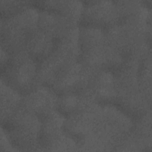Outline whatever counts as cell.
<instances>
[{
    "instance_id": "277c9868",
    "label": "cell",
    "mask_w": 152,
    "mask_h": 152,
    "mask_svg": "<svg viewBox=\"0 0 152 152\" xmlns=\"http://www.w3.org/2000/svg\"><path fill=\"white\" fill-rule=\"evenodd\" d=\"M76 23L56 12L46 10L39 12L38 28L59 40L69 34L75 27Z\"/></svg>"
},
{
    "instance_id": "5b68a950",
    "label": "cell",
    "mask_w": 152,
    "mask_h": 152,
    "mask_svg": "<svg viewBox=\"0 0 152 152\" xmlns=\"http://www.w3.org/2000/svg\"><path fill=\"white\" fill-rule=\"evenodd\" d=\"M55 45L53 38L37 27L29 35L26 51L35 61L42 62L52 52Z\"/></svg>"
},
{
    "instance_id": "7a4b0ae2",
    "label": "cell",
    "mask_w": 152,
    "mask_h": 152,
    "mask_svg": "<svg viewBox=\"0 0 152 152\" xmlns=\"http://www.w3.org/2000/svg\"><path fill=\"white\" fill-rule=\"evenodd\" d=\"M81 19L87 23L86 26L108 28L119 21V15L115 2L98 1L84 4Z\"/></svg>"
},
{
    "instance_id": "52a82bcc",
    "label": "cell",
    "mask_w": 152,
    "mask_h": 152,
    "mask_svg": "<svg viewBox=\"0 0 152 152\" xmlns=\"http://www.w3.org/2000/svg\"><path fill=\"white\" fill-rule=\"evenodd\" d=\"M22 98L21 94L4 83L1 82V116L7 120L20 107Z\"/></svg>"
},
{
    "instance_id": "6da1fadb",
    "label": "cell",
    "mask_w": 152,
    "mask_h": 152,
    "mask_svg": "<svg viewBox=\"0 0 152 152\" xmlns=\"http://www.w3.org/2000/svg\"><path fill=\"white\" fill-rule=\"evenodd\" d=\"M7 63L5 70L7 84L21 95H26L36 88L38 67L36 62L26 50L14 54Z\"/></svg>"
},
{
    "instance_id": "3957f363",
    "label": "cell",
    "mask_w": 152,
    "mask_h": 152,
    "mask_svg": "<svg viewBox=\"0 0 152 152\" xmlns=\"http://www.w3.org/2000/svg\"><path fill=\"white\" fill-rule=\"evenodd\" d=\"M58 97L55 91L46 86L35 88L22 98L20 106L39 117L46 116L56 107Z\"/></svg>"
},
{
    "instance_id": "8992f818",
    "label": "cell",
    "mask_w": 152,
    "mask_h": 152,
    "mask_svg": "<svg viewBox=\"0 0 152 152\" xmlns=\"http://www.w3.org/2000/svg\"><path fill=\"white\" fill-rule=\"evenodd\" d=\"M45 10L65 16L74 22L81 19L84 4L78 1H51L43 2Z\"/></svg>"
}]
</instances>
